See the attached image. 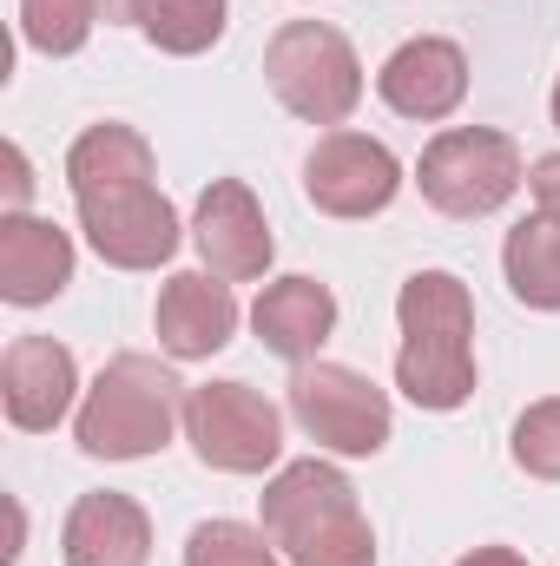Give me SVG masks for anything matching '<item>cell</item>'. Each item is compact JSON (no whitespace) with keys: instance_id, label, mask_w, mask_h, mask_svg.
I'll use <instances>...</instances> for the list:
<instances>
[{"instance_id":"obj_3","label":"cell","mask_w":560,"mask_h":566,"mask_svg":"<svg viewBox=\"0 0 560 566\" xmlns=\"http://www.w3.org/2000/svg\"><path fill=\"white\" fill-rule=\"evenodd\" d=\"M185 396H191V389L178 382L172 363L126 349V356H113V363L93 376V389L80 396L73 441H80V454H93V461H145V454L172 448V434L185 428Z\"/></svg>"},{"instance_id":"obj_8","label":"cell","mask_w":560,"mask_h":566,"mask_svg":"<svg viewBox=\"0 0 560 566\" xmlns=\"http://www.w3.org/2000/svg\"><path fill=\"white\" fill-rule=\"evenodd\" d=\"M396 191H403V158L383 139H370V133L336 126V133H323V139L310 145V158H303V198L323 218H343V224L383 218L396 205Z\"/></svg>"},{"instance_id":"obj_24","label":"cell","mask_w":560,"mask_h":566,"mask_svg":"<svg viewBox=\"0 0 560 566\" xmlns=\"http://www.w3.org/2000/svg\"><path fill=\"white\" fill-rule=\"evenodd\" d=\"M33 205V165L20 145H7V191H0V218H20Z\"/></svg>"},{"instance_id":"obj_9","label":"cell","mask_w":560,"mask_h":566,"mask_svg":"<svg viewBox=\"0 0 560 566\" xmlns=\"http://www.w3.org/2000/svg\"><path fill=\"white\" fill-rule=\"evenodd\" d=\"M73 211H80V231H86L93 258L113 264V271H158L185 244V224H178V211H172V198L158 185L73 198Z\"/></svg>"},{"instance_id":"obj_2","label":"cell","mask_w":560,"mask_h":566,"mask_svg":"<svg viewBox=\"0 0 560 566\" xmlns=\"http://www.w3.org/2000/svg\"><path fill=\"white\" fill-rule=\"evenodd\" d=\"M265 534L278 541L283 566H376V527L350 488V474L323 454L283 461L258 494Z\"/></svg>"},{"instance_id":"obj_7","label":"cell","mask_w":560,"mask_h":566,"mask_svg":"<svg viewBox=\"0 0 560 566\" xmlns=\"http://www.w3.org/2000/svg\"><path fill=\"white\" fill-rule=\"evenodd\" d=\"M185 441L218 474H265L283 461V409L251 382H198L185 396Z\"/></svg>"},{"instance_id":"obj_17","label":"cell","mask_w":560,"mask_h":566,"mask_svg":"<svg viewBox=\"0 0 560 566\" xmlns=\"http://www.w3.org/2000/svg\"><path fill=\"white\" fill-rule=\"evenodd\" d=\"M158 158L152 139L126 119H100L66 145V191L73 198H100V191H126V185H152Z\"/></svg>"},{"instance_id":"obj_23","label":"cell","mask_w":560,"mask_h":566,"mask_svg":"<svg viewBox=\"0 0 560 566\" xmlns=\"http://www.w3.org/2000/svg\"><path fill=\"white\" fill-rule=\"evenodd\" d=\"M528 198H535L541 218H554L560 224V151H548V158L528 165Z\"/></svg>"},{"instance_id":"obj_26","label":"cell","mask_w":560,"mask_h":566,"mask_svg":"<svg viewBox=\"0 0 560 566\" xmlns=\"http://www.w3.org/2000/svg\"><path fill=\"white\" fill-rule=\"evenodd\" d=\"M455 566H528V554H515V547H475V554H462Z\"/></svg>"},{"instance_id":"obj_16","label":"cell","mask_w":560,"mask_h":566,"mask_svg":"<svg viewBox=\"0 0 560 566\" xmlns=\"http://www.w3.org/2000/svg\"><path fill=\"white\" fill-rule=\"evenodd\" d=\"M60 560L66 566H145L152 560V514L133 494H80L66 527H60Z\"/></svg>"},{"instance_id":"obj_27","label":"cell","mask_w":560,"mask_h":566,"mask_svg":"<svg viewBox=\"0 0 560 566\" xmlns=\"http://www.w3.org/2000/svg\"><path fill=\"white\" fill-rule=\"evenodd\" d=\"M548 113H554V133H560V73H554V99H548Z\"/></svg>"},{"instance_id":"obj_21","label":"cell","mask_w":560,"mask_h":566,"mask_svg":"<svg viewBox=\"0 0 560 566\" xmlns=\"http://www.w3.org/2000/svg\"><path fill=\"white\" fill-rule=\"evenodd\" d=\"M278 541L245 521H198L185 534V566H278Z\"/></svg>"},{"instance_id":"obj_22","label":"cell","mask_w":560,"mask_h":566,"mask_svg":"<svg viewBox=\"0 0 560 566\" xmlns=\"http://www.w3.org/2000/svg\"><path fill=\"white\" fill-rule=\"evenodd\" d=\"M515 468L535 481H560V396H541L515 416V441H508Z\"/></svg>"},{"instance_id":"obj_1","label":"cell","mask_w":560,"mask_h":566,"mask_svg":"<svg viewBox=\"0 0 560 566\" xmlns=\"http://www.w3.org/2000/svg\"><path fill=\"white\" fill-rule=\"evenodd\" d=\"M396 389L428 409L455 416L475 396V296L455 271H416L396 290Z\"/></svg>"},{"instance_id":"obj_11","label":"cell","mask_w":560,"mask_h":566,"mask_svg":"<svg viewBox=\"0 0 560 566\" xmlns=\"http://www.w3.org/2000/svg\"><path fill=\"white\" fill-rule=\"evenodd\" d=\"M80 363L53 336H13L0 356V409L20 434H46L66 416H80Z\"/></svg>"},{"instance_id":"obj_5","label":"cell","mask_w":560,"mask_h":566,"mask_svg":"<svg viewBox=\"0 0 560 566\" xmlns=\"http://www.w3.org/2000/svg\"><path fill=\"white\" fill-rule=\"evenodd\" d=\"M416 185L422 198L442 218H495L521 185H528V158L521 145L495 126H448L422 145L416 158Z\"/></svg>"},{"instance_id":"obj_18","label":"cell","mask_w":560,"mask_h":566,"mask_svg":"<svg viewBox=\"0 0 560 566\" xmlns=\"http://www.w3.org/2000/svg\"><path fill=\"white\" fill-rule=\"evenodd\" d=\"M501 271H508L515 303L560 316V224L554 218H541V211L521 218L508 231V244H501Z\"/></svg>"},{"instance_id":"obj_14","label":"cell","mask_w":560,"mask_h":566,"mask_svg":"<svg viewBox=\"0 0 560 566\" xmlns=\"http://www.w3.org/2000/svg\"><path fill=\"white\" fill-rule=\"evenodd\" d=\"M73 238L53 218H0V303L13 310H40L73 283Z\"/></svg>"},{"instance_id":"obj_12","label":"cell","mask_w":560,"mask_h":566,"mask_svg":"<svg viewBox=\"0 0 560 566\" xmlns=\"http://www.w3.org/2000/svg\"><path fill=\"white\" fill-rule=\"evenodd\" d=\"M376 93H383V106L396 119L435 126L468 99V53L455 40H442V33H416L376 66Z\"/></svg>"},{"instance_id":"obj_15","label":"cell","mask_w":560,"mask_h":566,"mask_svg":"<svg viewBox=\"0 0 560 566\" xmlns=\"http://www.w3.org/2000/svg\"><path fill=\"white\" fill-rule=\"evenodd\" d=\"M251 329H258V343L283 356L290 369L297 363H317L323 356V343L336 336V296H330V283L323 277H278L258 290V303H251Z\"/></svg>"},{"instance_id":"obj_20","label":"cell","mask_w":560,"mask_h":566,"mask_svg":"<svg viewBox=\"0 0 560 566\" xmlns=\"http://www.w3.org/2000/svg\"><path fill=\"white\" fill-rule=\"evenodd\" d=\"M93 27H100L93 0H20V40L46 60H73L93 40Z\"/></svg>"},{"instance_id":"obj_25","label":"cell","mask_w":560,"mask_h":566,"mask_svg":"<svg viewBox=\"0 0 560 566\" xmlns=\"http://www.w3.org/2000/svg\"><path fill=\"white\" fill-rule=\"evenodd\" d=\"M93 13H100L106 27H139L145 0H93Z\"/></svg>"},{"instance_id":"obj_13","label":"cell","mask_w":560,"mask_h":566,"mask_svg":"<svg viewBox=\"0 0 560 566\" xmlns=\"http://www.w3.org/2000/svg\"><path fill=\"white\" fill-rule=\"evenodd\" d=\"M152 329H158V349L172 363H211L238 336V296L211 271H172L158 290Z\"/></svg>"},{"instance_id":"obj_19","label":"cell","mask_w":560,"mask_h":566,"mask_svg":"<svg viewBox=\"0 0 560 566\" xmlns=\"http://www.w3.org/2000/svg\"><path fill=\"white\" fill-rule=\"evenodd\" d=\"M225 27H231V0H145L139 13V33L172 60L211 53L225 40Z\"/></svg>"},{"instance_id":"obj_10","label":"cell","mask_w":560,"mask_h":566,"mask_svg":"<svg viewBox=\"0 0 560 566\" xmlns=\"http://www.w3.org/2000/svg\"><path fill=\"white\" fill-rule=\"evenodd\" d=\"M191 244L205 258V271L225 283H258L278 258L271 218L258 205V191L245 178H211L191 205Z\"/></svg>"},{"instance_id":"obj_4","label":"cell","mask_w":560,"mask_h":566,"mask_svg":"<svg viewBox=\"0 0 560 566\" xmlns=\"http://www.w3.org/2000/svg\"><path fill=\"white\" fill-rule=\"evenodd\" d=\"M265 86L290 119L336 133L363 106V60L330 20H283L265 46Z\"/></svg>"},{"instance_id":"obj_6","label":"cell","mask_w":560,"mask_h":566,"mask_svg":"<svg viewBox=\"0 0 560 566\" xmlns=\"http://www.w3.org/2000/svg\"><path fill=\"white\" fill-rule=\"evenodd\" d=\"M283 396H290V422L303 428L323 454L363 461V454H383L390 434H396L390 396L363 369H350V363H330V356L297 363L290 382H283Z\"/></svg>"}]
</instances>
